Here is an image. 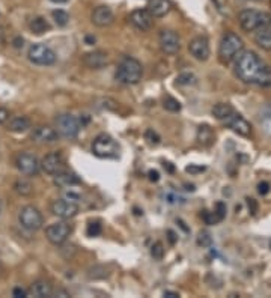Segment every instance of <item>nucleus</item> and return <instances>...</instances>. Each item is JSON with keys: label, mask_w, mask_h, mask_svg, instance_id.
<instances>
[{"label": "nucleus", "mask_w": 271, "mask_h": 298, "mask_svg": "<svg viewBox=\"0 0 271 298\" xmlns=\"http://www.w3.org/2000/svg\"><path fill=\"white\" fill-rule=\"evenodd\" d=\"M163 107H164L166 110H169V112L177 113V112H180L181 110V103L178 100L172 98V96H167V98H164V101H163Z\"/></svg>", "instance_id": "nucleus-31"}, {"label": "nucleus", "mask_w": 271, "mask_h": 298, "mask_svg": "<svg viewBox=\"0 0 271 298\" xmlns=\"http://www.w3.org/2000/svg\"><path fill=\"white\" fill-rule=\"evenodd\" d=\"M158 41H160V47H161L163 53H166V54H177L180 51L181 40L180 35L175 30H171V29L161 30Z\"/></svg>", "instance_id": "nucleus-14"}, {"label": "nucleus", "mask_w": 271, "mask_h": 298, "mask_svg": "<svg viewBox=\"0 0 271 298\" xmlns=\"http://www.w3.org/2000/svg\"><path fill=\"white\" fill-rule=\"evenodd\" d=\"M30 128V119L26 118V116H18V118H14L11 122H9V131H14V133H24Z\"/></svg>", "instance_id": "nucleus-26"}, {"label": "nucleus", "mask_w": 271, "mask_h": 298, "mask_svg": "<svg viewBox=\"0 0 271 298\" xmlns=\"http://www.w3.org/2000/svg\"><path fill=\"white\" fill-rule=\"evenodd\" d=\"M53 292H54V288L50 282L47 280H37L30 289L27 291V295H32L35 298H50L53 297Z\"/></svg>", "instance_id": "nucleus-21"}, {"label": "nucleus", "mask_w": 271, "mask_h": 298, "mask_svg": "<svg viewBox=\"0 0 271 298\" xmlns=\"http://www.w3.org/2000/svg\"><path fill=\"white\" fill-rule=\"evenodd\" d=\"M196 140L202 145V146H211L216 140V134L214 129L210 125H200L197 128L196 133Z\"/></svg>", "instance_id": "nucleus-24"}, {"label": "nucleus", "mask_w": 271, "mask_h": 298, "mask_svg": "<svg viewBox=\"0 0 271 298\" xmlns=\"http://www.w3.org/2000/svg\"><path fill=\"white\" fill-rule=\"evenodd\" d=\"M53 295H60V297H70V294L66 291H56L53 292Z\"/></svg>", "instance_id": "nucleus-45"}, {"label": "nucleus", "mask_w": 271, "mask_h": 298, "mask_svg": "<svg viewBox=\"0 0 271 298\" xmlns=\"http://www.w3.org/2000/svg\"><path fill=\"white\" fill-rule=\"evenodd\" d=\"M238 23L246 32H256L258 29L271 24V15L256 9H244L238 14Z\"/></svg>", "instance_id": "nucleus-4"}, {"label": "nucleus", "mask_w": 271, "mask_h": 298, "mask_svg": "<svg viewBox=\"0 0 271 298\" xmlns=\"http://www.w3.org/2000/svg\"><path fill=\"white\" fill-rule=\"evenodd\" d=\"M164 297L178 298V297H180V294H178V292H171V291H166V292H164Z\"/></svg>", "instance_id": "nucleus-43"}, {"label": "nucleus", "mask_w": 271, "mask_h": 298, "mask_svg": "<svg viewBox=\"0 0 271 298\" xmlns=\"http://www.w3.org/2000/svg\"><path fill=\"white\" fill-rule=\"evenodd\" d=\"M92 152L98 158H116L119 155V145L112 136L103 133L95 137L92 143Z\"/></svg>", "instance_id": "nucleus-5"}, {"label": "nucleus", "mask_w": 271, "mask_h": 298, "mask_svg": "<svg viewBox=\"0 0 271 298\" xmlns=\"http://www.w3.org/2000/svg\"><path fill=\"white\" fill-rule=\"evenodd\" d=\"M211 243H213L211 235H210L208 232H200V235H199V238H197V244H199V246H204V247H208Z\"/></svg>", "instance_id": "nucleus-35"}, {"label": "nucleus", "mask_w": 271, "mask_h": 298, "mask_svg": "<svg viewBox=\"0 0 271 298\" xmlns=\"http://www.w3.org/2000/svg\"><path fill=\"white\" fill-rule=\"evenodd\" d=\"M151 255L154 256L157 260H161L163 256H164V249H163V244L161 243H155L151 249Z\"/></svg>", "instance_id": "nucleus-33"}, {"label": "nucleus", "mask_w": 271, "mask_h": 298, "mask_svg": "<svg viewBox=\"0 0 271 298\" xmlns=\"http://www.w3.org/2000/svg\"><path fill=\"white\" fill-rule=\"evenodd\" d=\"M17 169L26 176H35L41 171V161L30 152H20L15 158Z\"/></svg>", "instance_id": "nucleus-9"}, {"label": "nucleus", "mask_w": 271, "mask_h": 298, "mask_svg": "<svg viewBox=\"0 0 271 298\" xmlns=\"http://www.w3.org/2000/svg\"><path fill=\"white\" fill-rule=\"evenodd\" d=\"M9 119V112L5 109H0V124H5Z\"/></svg>", "instance_id": "nucleus-40"}, {"label": "nucleus", "mask_w": 271, "mask_h": 298, "mask_svg": "<svg viewBox=\"0 0 271 298\" xmlns=\"http://www.w3.org/2000/svg\"><path fill=\"white\" fill-rule=\"evenodd\" d=\"M86 43H95V38H89V37H88V38H86Z\"/></svg>", "instance_id": "nucleus-48"}, {"label": "nucleus", "mask_w": 271, "mask_h": 298, "mask_svg": "<svg viewBox=\"0 0 271 298\" xmlns=\"http://www.w3.org/2000/svg\"><path fill=\"white\" fill-rule=\"evenodd\" d=\"M32 140L37 142V143H53L57 140L59 134L56 129L50 127H45V125H40V127L33 128L32 134H30Z\"/></svg>", "instance_id": "nucleus-19"}, {"label": "nucleus", "mask_w": 271, "mask_h": 298, "mask_svg": "<svg viewBox=\"0 0 271 298\" xmlns=\"http://www.w3.org/2000/svg\"><path fill=\"white\" fill-rule=\"evenodd\" d=\"M18 221L20 224L27 229V230H40L44 224V217L41 211L32 205H27L24 208H21V211L18 214Z\"/></svg>", "instance_id": "nucleus-8"}, {"label": "nucleus", "mask_w": 271, "mask_h": 298, "mask_svg": "<svg viewBox=\"0 0 271 298\" xmlns=\"http://www.w3.org/2000/svg\"><path fill=\"white\" fill-rule=\"evenodd\" d=\"M14 188H15V191H17L18 194H21V196H29V194L32 193V190H33L32 184H30L27 179H24V178L17 179Z\"/></svg>", "instance_id": "nucleus-28"}, {"label": "nucleus", "mask_w": 271, "mask_h": 298, "mask_svg": "<svg viewBox=\"0 0 271 298\" xmlns=\"http://www.w3.org/2000/svg\"><path fill=\"white\" fill-rule=\"evenodd\" d=\"M235 109L229 104V103H219L213 107V115L216 116V119H219L220 122L225 119L226 116H229Z\"/></svg>", "instance_id": "nucleus-27"}, {"label": "nucleus", "mask_w": 271, "mask_h": 298, "mask_svg": "<svg viewBox=\"0 0 271 298\" xmlns=\"http://www.w3.org/2000/svg\"><path fill=\"white\" fill-rule=\"evenodd\" d=\"M146 9L154 18H161L171 12L172 3H171V0H149Z\"/></svg>", "instance_id": "nucleus-20"}, {"label": "nucleus", "mask_w": 271, "mask_h": 298, "mask_svg": "<svg viewBox=\"0 0 271 298\" xmlns=\"http://www.w3.org/2000/svg\"><path fill=\"white\" fill-rule=\"evenodd\" d=\"M12 295L17 298H23V297H27V291H24L23 288H14V291H12Z\"/></svg>", "instance_id": "nucleus-39"}, {"label": "nucleus", "mask_w": 271, "mask_h": 298, "mask_svg": "<svg viewBox=\"0 0 271 298\" xmlns=\"http://www.w3.org/2000/svg\"><path fill=\"white\" fill-rule=\"evenodd\" d=\"M51 17H53L54 23H56L57 26H60V27L66 26V24H68V21H70V15H68V12L62 11V9H56V11H53V12H51Z\"/></svg>", "instance_id": "nucleus-29"}, {"label": "nucleus", "mask_w": 271, "mask_h": 298, "mask_svg": "<svg viewBox=\"0 0 271 298\" xmlns=\"http://www.w3.org/2000/svg\"><path fill=\"white\" fill-rule=\"evenodd\" d=\"M86 232H88L89 237H98L101 234V224L98 221H90L89 224H88Z\"/></svg>", "instance_id": "nucleus-34"}, {"label": "nucleus", "mask_w": 271, "mask_h": 298, "mask_svg": "<svg viewBox=\"0 0 271 298\" xmlns=\"http://www.w3.org/2000/svg\"><path fill=\"white\" fill-rule=\"evenodd\" d=\"M143 68L134 57H124L116 68V80L122 85H137L142 80Z\"/></svg>", "instance_id": "nucleus-2"}, {"label": "nucleus", "mask_w": 271, "mask_h": 298, "mask_svg": "<svg viewBox=\"0 0 271 298\" xmlns=\"http://www.w3.org/2000/svg\"><path fill=\"white\" fill-rule=\"evenodd\" d=\"M235 76L247 83L261 87L271 86V68L255 53V51H243L236 56L235 60Z\"/></svg>", "instance_id": "nucleus-1"}, {"label": "nucleus", "mask_w": 271, "mask_h": 298, "mask_svg": "<svg viewBox=\"0 0 271 298\" xmlns=\"http://www.w3.org/2000/svg\"><path fill=\"white\" fill-rule=\"evenodd\" d=\"M27 57L32 63L35 65H41V67H50L53 63H56V53L45 44H33L30 45L29 51H27Z\"/></svg>", "instance_id": "nucleus-7"}, {"label": "nucleus", "mask_w": 271, "mask_h": 298, "mask_svg": "<svg viewBox=\"0 0 271 298\" xmlns=\"http://www.w3.org/2000/svg\"><path fill=\"white\" fill-rule=\"evenodd\" d=\"M56 127H57V134L65 137V139H76L83 127V122L80 118L71 115V113H63L57 116L56 119Z\"/></svg>", "instance_id": "nucleus-6"}, {"label": "nucleus", "mask_w": 271, "mask_h": 298, "mask_svg": "<svg viewBox=\"0 0 271 298\" xmlns=\"http://www.w3.org/2000/svg\"><path fill=\"white\" fill-rule=\"evenodd\" d=\"M222 122L227 128H230L233 133H236V134H240L243 137H249L252 134V125L236 110H233L229 116H226Z\"/></svg>", "instance_id": "nucleus-13"}, {"label": "nucleus", "mask_w": 271, "mask_h": 298, "mask_svg": "<svg viewBox=\"0 0 271 298\" xmlns=\"http://www.w3.org/2000/svg\"><path fill=\"white\" fill-rule=\"evenodd\" d=\"M188 51L190 54L199 60V62H205L208 60V57L211 56V48H210V41L207 37L200 35V37H196L193 38L190 44H188Z\"/></svg>", "instance_id": "nucleus-12"}, {"label": "nucleus", "mask_w": 271, "mask_h": 298, "mask_svg": "<svg viewBox=\"0 0 271 298\" xmlns=\"http://www.w3.org/2000/svg\"><path fill=\"white\" fill-rule=\"evenodd\" d=\"M3 37H5V32H3V29L0 27V43L3 41Z\"/></svg>", "instance_id": "nucleus-47"}, {"label": "nucleus", "mask_w": 271, "mask_h": 298, "mask_svg": "<svg viewBox=\"0 0 271 298\" xmlns=\"http://www.w3.org/2000/svg\"><path fill=\"white\" fill-rule=\"evenodd\" d=\"M255 43L262 50H271V24L264 26L255 32Z\"/></svg>", "instance_id": "nucleus-23"}, {"label": "nucleus", "mask_w": 271, "mask_h": 298, "mask_svg": "<svg viewBox=\"0 0 271 298\" xmlns=\"http://www.w3.org/2000/svg\"><path fill=\"white\" fill-rule=\"evenodd\" d=\"M202 218H204V221H205L207 224H217L219 221H222V218L217 215L216 211H213V213L204 211V213H202Z\"/></svg>", "instance_id": "nucleus-32"}, {"label": "nucleus", "mask_w": 271, "mask_h": 298, "mask_svg": "<svg viewBox=\"0 0 271 298\" xmlns=\"http://www.w3.org/2000/svg\"><path fill=\"white\" fill-rule=\"evenodd\" d=\"M185 171L188 172V173H191V175H196V173H202V172L207 171V168H204V166H194V164H190V166H187V169Z\"/></svg>", "instance_id": "nucleus-38"}, {"label": "nucleus", "mask_w": 271, "mask_h": 298, "mask_svg": "<svg viewBox=\"0 0 271 298\" xmlns=\"http://www.w3.org/2000/svg\"><path fill=\"white\" fill-rule=\"evenodd\" d=\"M128 20L137 30H142V32L149 30L154 24V17L148 12V9H136L130 14Z\"/></svg>", "instance_id": "nucleus-17"}, {"label": "nucleus", "mask_w": 271, "mask_h": 298, "mask_svg": "<svg viewBox=\"0 0 271 298\" xmlns=\"http://www.w3.org/2000/svg\"><path fill=\"white\" fill-rule=\"evenodd\" d=\"M83 63L90 70H101L109 63V57L104 51L95 50V51H89L83 56Z\"/></svg>", "instance_id": "nucleus-18"}, {"label": "nucleus", "mask_w": 271, "mask_h": 298, "mask_svg": "<svg viewBox=\"0 0 271 298\" xmlns=\"http://www.w3.org/2000/svg\"><path fill=\"white\" fill-rule=\"evenodd\" d=\"M41 169L47 173V175H57L60 172L66 171V164H65V160L63 157L59 154V152H50L47 154L43 161H41Z\"/></svg>", "instance_id": "nucleus-15"}, {"label": "nucleus", "mask_w": 271, "mask_h": 298, "mask_svg": "<svg viewBox=\"0 0 271 298\" xmlns=\"http://www.w3.org/2000/svg\"><path fill=\"white\" fill-rule=\"evenodd\" d=\"M247 204H249V208H252L250 213H256V202H255V199H247Z\"/></svg>", "instance_id": "nucleus-42"}, {"label": "nucleus", "mask_w": 271, "mask_h": 298, "mask_svg": "<svg viewBox=\"0 0 271 298\" xmlns=\"http://www.w3.org/2000/svg\"><path fill=\"white\" fill-rule=\"evenodd\" d=\"M258 193H259V194H262V196L268 194V193H270V184H268L267 181L259 182V184H258Z\"/></svg>", "instance_id": "nucleus-37"}, {"label": "nucleus", "mask_w": 271, "mask_h": 298, "mask_svg": "<svg viewBox=\"0 0 271 298\" xmlns=\"http://www.w3.org/2000/svg\"><path fill=\"white\" fill-rule=\"evenodd\" d=\"M149 179L151 181H154V182H157L158 179H160V175H158V172H155V171H149Z\"/></svg>", "instance_id": "nucleus-41"}, {"label": "nucleus", "mask_w": 271, "mask_h": 298, "mask_svg": "<svg viewBox=\"0 0 271 298\" xmlns=\"http://www.w3.org/2000/svg\"><path fill=\"white\" fill-rule=\"evenodd\" d=\"M270 249H271V241H270Z\"/></svg>", "instance_id": "nucleus-50"}, {"label": "nucleus", "mask_w": 271, "mask_h": 298, "mask_svg": "<svg viewBox=\"0 0 271 298\" xmlns=\"http://www.w3.org/2000/svg\"><path fill=\"white\" fill-rule=\"evenodd\" d=\"M145 139H146L149 143H154V145L160 143V136H158L154 129H146V133H145Z\"/></svg>", "instance_id": "nucleus-36"}, {"label": "nucleus", "mask_w": 271, "mask_h": 298, "mask_svg": "<svg viewBox=\"0 0 271 298\" xmlns=\"http://www.w3.org/2000/svg\"><path fill=\"white\" fill-rule=\"evenodd\" d=\"M51 214L62 218V220H70L79 214V205L77 202L68 201V199H56L51 204Z\"/></svg>", "instance_id": "nucleus-11"}, {"label": "nucleus", "mask_w": 271, "mask_h": 298, "mask_svg": "<svg viewBox=\"0 0 271 298\" xmlns=\"http://www.w3.org/2000/svg\"><path fill=\"white\" fill-rule=\"evenodd\" d=\"M71 232H73V229H71V226H70L68 223L59 221V223L50 224V226L45 229V237H47V240H48L51 244H54V246H62V244L68 240V237L71 235Z\"/></svg>", "instance_id": "nucleus-10"}, {"label": "nucleus", "mask_w": 271, "mask_h": 298, "mask_svg": "<svg viewBox=\"0 0 271 298\" xmlns=\"http://www.w3.org/2000/svg\"><path fill=\"white\" fill-rule=\"evenodd\" d=\"M253 2H259V0H253Z\"/></svg>", "instance_id": "nucleus-49"}, {"label": "nucleus", "mask_w": 271, "mask_h": 298, "mask_svg": "<svg viewBox=\"0 0 271 298\" xmlns=\"http://www.w3.org/2000/svg\"><path fill=\"white\" fill-rule=\"evenodd\" d=\"M50 2H53V3H57V5H60V3H66L68 0H50Z\"/></svg>", "instance_id": "nucleus-46"}, {"label": "nucleus", "mask_w": 271, "mask_h": 298, "mask_svg": "<svg viewBox=\"0 0 271 298\" xmlns=\"http://www.w3.org/2000/svg\"><path fill=\"white\" fill-rule=\"evenodd\" d=\"M29 29H30V32L35 34V35H43V34L50 30V24H48V21L45 20L44 17L37 15V17H32V18H30V21H29Z\"/></svg>", "instance_id": "nucleus-25"}, {"label": "nucleus", "mask_w": 271, "mask_h": 298, "mask_svg": "<svg viewBox=\"0 0 271 298\" xmlns=\"http://www.w3.org/2000/svg\"><path fill=\"white\" fill-rule=\"evenodd\" d=\"M53 182L59 188H71L74 185H79L82 181H80V178L76 173H73V172L70 171H63L60 172V173H57V175H54V181Z\"/></svg>", "instance_id": "nucleus-22"}, {"label": "nucleus", "mask_w": 271, "mask_h": 298, "mask_svg": "<svg viewBox=\"0 0 271 298\" xmlns=\"http://www.w3.org/2000/svg\"><path fill=\"white\" fill-rule=\"evenodd\" d=\"M90 20H92V23L96 27H109L115 21V14H113V11L109 6L101 5V6H96L92 11Z\"/></svg>", "instance_id": "nucleus-16"}, {"label": "nucleus", "mask_w": 271, "mask_h": 298, "mask_svg": "<svg viewBox=\"0 0 271 298\" xmlns=\"http://www.w3.org/2000/svg\"><path fill=\"white\" fill-rule=\"evenodd\" d=\"M197 79L193 73H181L180 76L177 77V83L181 86H190L196 85Z\"/></svg>", "instance_id": "nucleus-30"}, {"label": "nucleus", "mask_w": 271, "mask_h": 298, "mask_svg": "<svg viewBox=\"0 0 271 298\" xmlns=\"http://www.w3.org/2000/svg\"><path fill=\"white\" fill-rule=\"evenodd\" d=\"M167 235H169V241H171V244H175V241H177V238H175V232L169 230V232H167Z\"/></svg>", "instance_id": "nucleus-44"}, {"label": "nucleus", "mask_w": 271, "mask_h": 298, "mask_svg": "<svg viewBox=\"0 0 271 298\" xmlns=\"http://www.w3.org/2000/svg\"><path fill=\"white\" fill-rule=\"evenodd\" d=\"M244 43L243 40L233 34V32H226L222 37V41L219 45V59L222 63L229 65L233 59H236V56L243 51Z\"/></svg>", "instance_id": "nucleus-3"}]
</instances>
